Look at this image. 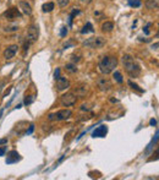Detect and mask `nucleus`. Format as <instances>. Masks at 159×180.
Wrapping results in <instances>:
<instances>
[{
  "instance_id": "39448f33",
  "label": "nucleus",
  "mask_w": 159,
  "mask_h": 180,
  "mask_svg": "<svg viewBox=\"0 0 159 180\" xmlns=\"http://www.w3.org/2000/svg\"><path fill=\"white\" fill-rule=\"evenodd\" d=\"M61 104L64 105V107H71V105H74V104H76V96L74 95V93H66V95H62L61 96Z\"/></svg>"
},
{
  "instance_id": "5701e85b",
  "label": "nucleus",
  "mask_w": 159,
  "mask_h": 180,
  "mask_svg": "<svg viewBox=\"0 0 159 180\" xmlns=\"http://www.w3.org/2000/svg\"><path fill=\"white\" fill-rule=\"evenodd\" d=\"M129 85L131 86V88H132V90H136V91H139V93H142V92H143V90H142V88H139V85H136V83H134L132 81H129Z\"/></svg>"
},
{
  "instance_id": "dca6fc26",
  "label": "nucleus",
  "mask_w": 159,
  "mask_h": 180,
  "mask_svg": "<svg viewBox=\"0 0 159 180\" xmlns=\"http://www.w3.org/2000/svg\"><path fill=\"white\" fill-rule=\"evenodd\" d=\"M144 4H146V6H147L148 9H151V10L158 7V2H157V0H146Z\"/></svg>"
},
{
  "instance_id": "f8f14e48",
  "label": "nucleus",
  "mask_w": 159,
  "mask_h": 180,
  "mask_svg": "<svg viewBox=\"0 0 159 180\" xmlns=\"http://www.w3.org/2000/svg\"><path fill=\"white\" fill-rule=\"evenodd\" d=\"M21 160V156L16 152V151H11L9 152L7 155V158H6V164H11V163H16Z\"/></svg>"
},
{
  "instance_id": "b1692460",
  "label": "nucleus",
  "mask_w": 159,
  "mask_h": 180,
  "mask_svg": "<svg viewBox=\"0 0 159 180\" xmlns=\"http://www.w3.org/2000/svg\"><path fill=\"white\" fill-rule=\"evenodd\" d=\"M57 1H58V5H59L60 7H66L70 4L71 0H57Z\"/></svg>"
},
{
  "instance_id": "412c9836",
  "label": "nucleus",
  "mask_w": 159,
  "mask_h": 180,
  "mask_svg": "<svg viewBox=\"0 0 159 180\" xmlns=\"http://www.w3.org/2000/svg\"><path fill=\"white\" fill-rule=\"evenodd\" d=\"M19 30V26L17 25H11V26H6L5 28H4V31L5 32H15V31H17Z\"/></svg>"
},
{
  "instance_id": "2eb2a0df",
  "label": "nucleus",
  "mask_w": 159,
  "mask_h": 180,
  "mask_svg": "<svg viewBox=\"0 0 159 180\" xmlns=\"http://www.w3.org/2000/svg\"><path fill=\"white\" fill-rule=\"evenodd\" d=\"M55 7V5H54V2H45V4H43V6H42V10H43V12H50V11H53V9Z\"/></svg>"
},
{
  "instance_id": "aec40b11",
  "label": "nucleus",
  "mask_w": 159,
  "mask_h": 180,
  "mask_svg": "<svg viewBox=\"0 0 159 180\" xmlns=\"http://www.w3.org/2000/svg\"><path fill=\"white\" fill-rule=\"evenodd\" d=\"M113 77H114V80L116 81L118 83H122L124 82V79H122V76H121V74H120L119 71H115L113 74Z\"/></svg>"
},
{
  "instance_id": "20e7f679",
  "label": "nucleus",
  "mask_w": 159,
  "mask_h": 180,
  "mask_svg": "<svg viewBox=\"0 0 159 180\" xmlns=\"http://www.w3.org/2000/svg\"><path fill=\"white\" fill-rule=\"evenodd\" d=\"M38 37H39L38 26H36V25L30 26V28H28V31H27V40H28L30 43H34V42H37Z\"/></svg>"
},
{
  "instance_id": "393cba45",
  "label": "nucleus",
  "mask_w": 159,
  "mask_h": 180,
  "mask_svg": "<svg viewBox=\"0 0 159 180\" xmlns=\"http://www.w3.org/2000/svg\"><path fill=\"white\" fill-rule=\"evenodd\" d=\"M33 100H34V96H28V97H26V98H25V104H27V105H28V104H31Z\"/></svg>"
},
{
  "instance_id": "2f4dec72",
  "label": "nucleus",
  "mask_w": 159,
  "mask_h": 180,
  "mask_svg": "<svg viewBox=\"0 0 159 180\" xmlns=\"http://www.w3.org/2000/svg\"><path fill=\"white\" fill-rule=\"evenodd\" d=\"M80 2H82V4H89L92 0H79Z\"/></svg>"
},
{
  "instance_id": "0eeeda50",
  "label": "nucleus",
  "mask_w": 159,
  "mask_h": 180,
  "mask_svg": "<svg viewBox=\"0 0 159 180\" xmlns=\"http://www.w3.org/2000/svg\"><path fill=\"white\" fill-rule=\"evenodd\" d=\"M17 49H19V47H17L16 44H12V45L7 47V48L5 49V52H4V58H5L6 60L12 59V58L16 55V53H17Z\"/></svg>"
},
{
  "instance_id": "4468645a",
  "label": "nucleus",
  "mask_w": 159,
  "mask_h": 180,
  "mask_svg": "<svg viewBox=\"0 0 159 180\" xmlns=\"http://www.w3.org/2000/svg\"><path fill=\"white\" fill-rule=\"evenodd\" d=\"M114 28V23L110 22V21H105L103 25H102V31L103 32H111Z\"/></svg>"
},
{
  "instance_id": "cd10ccee",
  "label": "nucleus",
  "mask_w": 159,
  "mask_h": 180,
  "mask_svg": "<svg viewBox=\"0 0 159 180\" xmlns=\"http://www.w3.org/2000/svg\"><path fill=\"white\" fill-rule=\"evenodd\" d=\"M5 152H6V148H5V147H1V148H0V157L5 156Z\"/></svg>"
},
{
  "instance_id": "72a5a7b5",
  "label": "nucleus",
  "mask_w": 159,
  "mask_h": 180,
  "mask_svg": "<svg viewBox=\"0 0 159 180\" xmlns=\"http://www.w3.org/2000/svg\"><path fill=\"white\" fill-rule=\"evenodd\" d=\"M151 125H157V120H154V119L151 120Z\"/></svg>"
},
{
  "instance_id": "7c9ffc66",
  "label": "nucleus",
  "mask_w": 159,
  "mask_h": 180,
  "mask_svg": "<svg viewBox=\"0 0 159 180\" xmlns=\"http://www.w3.org/2000/svg\"><path fill=\"white\" fill-rule=\"evenodd\" d=\"M152 49H153V50H158V42H157L156 44L152 45Z\"/></svg>"
},
{
  "instance_id": "9d476101",
  "label": "nucleus",
  "mask_w": 159,
  "mask_h": 180,
  "mask_svg": "<svg viewBox=\"0 0 159 180\" xmlns=\"http://www.w3.org/2000/svg\"><path fill=\"white\" fill-rule=\"evenodd\" d=\"M72 112L70 109H64V110H59L58 113H55V120H67L71 118Z\"/></svg>"
},
{
  "instance_id": "a211bd4d",
  "label": "nucleus",
  "mask_w": 159,
  "mask_h": 180,
  "mask_svg": "<svg viewBox=\"0 0 159 180\" xmlns=\"http://www.w3.org/2000/svg\"><path fill=\"white\" fill-rule=\"evenodd\" d=\"M88 32H94V28H93V26H92V23L91 22H88L84 27H83V30L81 31V33H88Z\"/></svg>"
},
{
  "instance_id": "a878e982",
  "label": "nucleus",
  "mask_w": 159,
  "mask_h": 180,
  "mask_svg": "<svg viewBox=\"0 0 159 180\" xmlns=\"http://www.w3.org/2000/svg\"><path fill=\"white\" fill-rule=\"evenodd\" d=\"M66 35H67V27H65V26H64V27H61V32H60V36H61V37H65Z\"/></svg>"
},
{
  "instance_id": "9b49d317",
  "label": "nucleus",
  "mask_w": 159,
  "mask_h": 180,
  "mask_svg": "<svg viewBox=\"0 0 159 180\" xmlns=\"http://www.w3.org/2000/svg\"><path fill=\"white\" fill-rule=\"evenodd\" d=\"M97 85H98L100 91H108L111 87V82L108 80L107 77H100L99 80L97 81Z\"/></svg>"
},
{
  "instance_id": "1a4fd4ad",
  "label": "nucleus",
  "mask_w": 159,
  "mask_h": 180,
  "mask_svg": "<svg viewBox=\"0 0 159 180\" xmlns=\"http://www.w3.org/2000/svg\"><path fill=\"white\" fill-rule=\"evenodd\" d=\"M108 134V126L105 125H100L98 126L93 132H92V136L96 139V137H105Z\"/></svg>"
},
{
  "instance_id": "6ab92c4d",
  "label": "nucleus",
  "mask_w": 159,
  "mask_h": 180,
  "mask_svg": "<svg viewBox=\"0 0 159 180\" xmlns=\"http://www.w3.org/2000/svg\"><path fill=\"white\" fill-rule=\"evenodd\" d=\"M65 70H66L67 72H70V74L77 72V67H76V65H74V64H67V65L65 66Z\"/></svg>"
},
{
  "instance_id": "c85d7f7f",
  "label": "nucleus",
  "mask_w": 159,
  "mask_h": 180,
  "mask_svg": "<svg viewBox=\"0 0 159 180\" xmlns=\"http://www.w3.org/2000/svg\"><path fill=\"white\" fill-rule=\"evenodd\" d=\"M34 130V125H31L30 126V129H28V131H27V135H30V134H32V131Z\"/></svg>"
},
{
  "instance_id": "ddd939ff",
  "label": "nucleus",
  "mask_w": 159,
  "mask_h": 180,
  "mask_svg": "<svg viewBox=\"0 0 159 180\" xmlns=\"http://www.w3.org/2000/svg\"><path fill=\"white\" fill-rule=\"evenodd\" d=\"M19 6H20L21 11H22L25 15H28V16L32 15V7H31V5H30L27 1H20V2H19Z\"/></svg>"
},
{
  "instance_id": "c756f323",
  "label": "nucleus",
  "mask_w": 159,
  "mask_h": 180,
  "mask_svg": "<svg viewBox=\"0 0 159 180\" xmlns=\"http://www.w3.org/2000/svg\"><path fill=\"white\" fill-rule=\"evenodd\" d=\"M59 74H60V69H57V70H55V72H54L55 79H58V77H59Z\"/></svg>"
},
{
  "instance_id": "f03ea898",
  "label": "nucleus",
  "mask_w": 159,
  "mask_h": 180,
  "mask_svg": "<svg viewBox=\"0 0 159 180\" xmlns=\"http://www.w3.org/2000/svg\"><path fill=\"white\" fill-rule=\"evenodd\" d=\"M122 64L126 70V72L131 76V77H137L141 74V67L137 62H135V60L132 59L131 55H124L122 57Z\"/></svg>"
},
{
  "instance_id": "bb28decb",
  "label": "nucleus",
  "mask_w": 159,
  "mask_h": 180,
  "mask_svg": "<svg viewBox=\"0 0 159 180\" xmlns=\"http://www.w3.org/2000/svg\"><path fill=\"white\" fill-rule=\"evenodd\" d=\"M151 26H152V23H147V26L143 28V31H144V33H146V35H148V33H149V30H148V28H149Z\"/></svg>"
},
{
  "instance_id": "423d86ee",
  "label": "nucleus",
  "mask_w": 159,
  "mask_h": 180,
  "mask_svg": "<svg viewBox=\"0 0 159 180\" xmlns=\"http://www.w3.org/2000/svg\"><path fill=\"white\" fill-rule=\"evenodd\" d=\"M21 16H22V14H21L20 10H19L17 7H11V9H9L7 11L4 12V17H6L9 21H14V20H16V19H21Z\"/></svg>"
},
{
  "instance_id": "f3484780",
  "label": "nucleus",
  "mask_w": 159,
  "mask_h": 180,
  "mask_svg": "<svg viewBox=\"0 0 159 180\" xmlns=\"http://www.w3.org/2000/svg\"><path fill=\"white\" fill-rule=\"evenodd\" d=\"M86 92H87V86H81V87H79V88L75 91L76 96H80V97H83V96L86 95Z\"/></svg>"
},
{
  "instance_id": "f257e3e1",
  "label": "nucleus",
  "mask_w": 159,
  "mask_h": 180,
  "mask_svg": "<svg viewBox=\"0 0 159 180\" xmlns=\"http://www.w3.org/2000/svg\"><path fill=\"white\" fill-rule=\"evenodd\" d=\"M118 65V59L115 57H111V55H107V57H103V59L99 61V67L100 72L104 74V75H108L110 72H113L115 70Z\"/></svg>"
},
{
  "instance_id": "473e14b6",
  "label": "nucleus",
  "mask_w": 159,
  "mask_h": 180,
  "mask_svg": "<svg viewBox=\"0 0 159 180\" xmlns=\"http://www.w3.org/2000/svg\"><path fill=\"white\" fill-rule=\"evenodd\" d=\"M4 143H7V139H1L0 140V145H4Z\"/></svg>"
},
{
  "instance_id": "6e6552de",
  "label": "nucleus",
  "mask_w": 159,
  "mask_h": 180,
  "mask_svg": "<svg viewBox=\"0 0 159 180\" xmlns=\"http://www.w3.org/2000/svg\"><path fill=\"white\" fill-rule=\"evenodd\" d=\"M57 81V88H58V91H64V90H66V88H69L70 86H71V82L67 80V79H65V77H61L59 76L58 79H55Z\"/></svg>"
},
{
  "instance_id": "7ed1b4c3",
  "label": "nucleus",
  "mask_w": 159,
  "mask_h": 180,
  "mask_svg": "<svg viewBox=\"0 0 159 180\" xmlns=\"http://www.w3.org/2000/svg\"><path fill=\"white\" fill-rule=\"evenodd\" d=\"M83 45L91 49H99L105 45V39L103 37H92L83 42Z\"/></svg>"
},
{
  "instance_id": "4be33fe9",
  "label": "nucleus",
  "mask_w": 159,
  "mask_h": 180,
  "mask_svg": "<svg viewBox=\"0 0 159 180\" xmlns=\"http://www.w3.org/2000/svg\"><path fill=\"white\" fill-rule=\"evenodd\" d=\"M129 5L134 6V7H139L142 5V2H141V0H129Z\"/></svg>"
},
{
  "instance_id": "f704fd0d",
  "label": "nucleus",
  "mask_w": 159,
  "mask_h": 180,
  "mask_svg": "<svg viewBox=\"0 0 159 180\" xmlns=\"http://www.w3.org/2000/svg\"><path fill=\"white\" fill-rule=\"evenodd\" d=\"M1 115H2V110H0V118H1Z\"/></svg>"
}]
</instances>
